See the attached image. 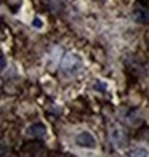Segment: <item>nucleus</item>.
Instances as JSON below:
<instances>
[{"instance_id":"nucleus-4","label":"nucleus","mask_w":149,"mask_h":157,"mask_svg":"<svg viewBox=\"0 0 149 157\" xmlns=\"http://www.w3.org/2000/svg\"><path fill=\"white\" fill-rule=\"evenodd\" d=\"M135 18H136L139 23H147L149 21V10L146 8V6L136 5L135 6Z\"/></svg>"},{"instance_id":"nucleus-9","label":"nucleus","mask_w":149,"mask_h":157,"mask_svg":"<svg viewBox=\"0 0 149 157\" xmlns=\"http://www.w3.org/2000/svg\"><path fill=\"white\" fill-rule=\"evenodd\" d=\"M3 67H5V56L2 55V69H3Z\"/></svg>"},{"instance_id":"nucleus-5","label":"nucleus","mask_w":149,"mask_h":157,"mask_svg":"<svg viewBox=\"0 0 149 157\" xmlns=\"http://www.w3.org/2000/svg\"><path fill=\"white\" fill-rule=\"evenodd\" d=\"M125 138H127V135L122 128H114V130H112V141H114L117 146H124L125 141H127Z\"/></svg>"},{"instance_id":"nucleus-7","label":"nucleus","mask_w":149,"mask_h":157,"mask_svg":"<svg viewBox=\"0 0 149 157\" xmlns=\"http://www.w3.org/2000/svg\"><path fill=\"white\" fill-rule=\"evenodd\" d=\"M130 154H132V155H133V154H136V155H147L149 152H146L144 149H135V152H130Z\"/></svg>"},{"instance_id":"nucleus-6","label":"nucleus","mask_w":149,"mask_h":157,"mask_svg":"<svg viewBox=\"0 0 149 157\" xmlns=\"http://www.w3.org/2000/svg\"><path fill=\"white\" fill-rule=\"evenodd\" d=\"M21 2H23V0H6V5H8L13 11H16V8L21 6Z\"/></svg>"},{"instance_id":"nucleus-2","label":"nucleus","mask_w":149,"mask_h":157,"mask_svg":"<svg viewBox=\"0 0 149 157\" xmlns=\"http://www.w3.org/2000/svg\"><path fill=\"white\" fill-rule=\"evenodd\" d=\"M77 144L82 146V147H95L96 146V140L93 138V135H91L90 132H82L77 135Z\"/></svg>"},{"instance_id":"nucleus-1","label":"nucleus","mask_w":149,"mask_h":157,"mask_svg":"<svg viewBox=\"0 0 149 157\" xmlns=\"http://www.w3.org/2000/svg\"><path fill=\"white\" fill-rule=\"evenodd\" d=\"M82 66L83 64H82V59L79 56L69 53V55L64 56V59L61 63V72L66 74V75H75L82 69Z\"/></svg>"},{"instance_id":"nucleus-8","label":"nucleus","mask_w":149,"mask_h":157,"mask_svg":"<svg viewBox=\"0 0 149 157\" xmlns=\"http://www.w3.org/2000/svg\"><path fill=\"white\" fill-rule=\"evenodd\" d=\"M34 23H35V26H37V27H42V24H40V19H35Z\"/></svg>"},{"instance_id":"nucleus-3","label":"nucleus","mask_w":149,"mask_h":157,"mask_svg":"<svg viewBox=\"0 0 149 157\" xmlns=\"http://www.w3.org/2000/svg\"><path fill=\"white\" fill-rule=\"evenodd\" d=\"M26 135L29 138H44L47 135V128H45L44 124H32V125L27 127Z\"/></svg>"}]
</instances>
